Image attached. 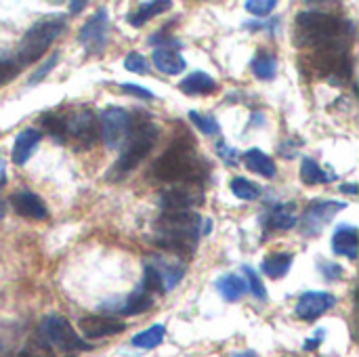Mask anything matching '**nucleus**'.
Returning <instances> with one entry per match:
<instances>
[{
	"mask_svg": "<svg viewBox=\"0 0 359 357\" xmlns=\"http://www.w3.org/2000/svg\"><path fill=\"white\" fill-rule=\"evenodd\" d=\"M189 120L194 122V126H196L200 133H204V135H208V137H215V135H219V130H221L217 118L210 116V114H200L198 109H191V112H189Z\"/></svg>",
	"mask_w": 359,
	"mask_h": 357,
	"instance_id": "nucleus-31",
	"label": "nucleus"
},
{
	"mask_svg": "<svg viewBox=\"0 0 359 357\" xmlns=\"http://www.w3.org/2000/svg\"><path fill=\"white\" fill-rule=\"evenodd\" d=\"M343 208H347L345 202H334V200H318V202H311L301 219V227H303V234L309 236V238H316L322 234L324 225L330 223Z\"/></svg>",
	"mask_w": 359,
	"mask_h": 357,
	"instance_id": "nucleus-9",
	"label": "nucleus"
},
{
	"mask_svg": "<svg viewBox=\"0 0 359 357\" xmlns=\"http://www.w3.org/2000/svg\"><path fill=\"white\" fill-rule=\"evenodd\" d=\"M301 179H303L305 185H320V183L334 181L337 175L324 170L313 158H303V162H301Z\"/></svg>",
	"mask_w": 359,
	"mask_h": 357,
	"instance_id": "nucleus-27",
	"label": "nucleus"
},
{
	"mask_svg": "<svg viewBox=\"0 0 359 357\" xmlns=\"http://www.w3.org/2000/svg\"><path fill=\"white\" fill-rule=\"evenodd\" d=\"M120 88H122V93H124V95H130V97H139V99H145V101H151V99H154V93H151L149 88L141 86V84L122 82V84H120Z\"/></svg>",
	"mask_w": 359,
	"mask_h": 357,
	"instance_id": "nucleus-39",
	"label": "nucleus"
},
{
	"mask_svg": "<svg viewBox=\"0 0 359 357\" xmlns=\"http://www.w3.org/2000/svg\"><path fill=\"white\" fill-rule=\"evenodd\" d=\"M337 305V297L330 292H320V290H311L305 292L294 307V314L299 320L303 322H316L318 318H322L326 311H330Z\"/></svg>",
	"mask_w": 359,
	"mask_h": 357,
	"instance_id": "nucleus-12",
	"label": "nucleus"
},
{
	"mask_svg": "<svg viewBox=\"0 0 359 357\" xmlns=\"http://www.w3.org/2000/svg\"><path fill=\"white\" fill-rule=\"evenodd\" d=\"M141 290H145L147 295H156V292H164V286H162V278L160 274L145 263V269H143V282H141Z\"/></svg>",
	"mask_w": 359,
	"mask_h": 357,
	"instance_id": "nucleus-35",
	"label": "nucleus"
},
{
	"mask_svg": "<svg viewBox=\"0 0 359 357\" xmlns=\"http://www.w3.org/2000/svg\"><path fill=\"white\" fill-rule=\"evenodd\" d=\"M179 88L185 95H191V97L210 95V93L217 90V80L210 74H206V72H191L189 76H185L179 82Z\"/></svg>",
	"mask_w": 359,
	"mask_h": 357,
	"instance_id": "nucleus-19",
	"label": "nucleus"
},
{
	"mask_svg": "<svg viewBox=\"0 0 359 357\" xmlns=\"http://www.w3.org/2000/svg\"><path fill=\"white\" fill-rule=\"evenodd\" d=\"M217 154H219V158L221 160H225L227 162V166H238L240 162V154L229 145V143H225V141H221V143H217Z\"/></svg>",
	"mask_w": 359,
	"mask_h": 357,
	"instance_id": "nucleus-40",
	"label": "nucleus"
},
{
	"mask_svg": "<svg viewBox=\"0 0 359 357\" xmlns=\"http://www.w3.org/2000/svg\"><path fill=\"white\" fill-rule=\"evenodd\" d=\"M215 286L221 292V297L225 301H229V303L240 301L246 295V290H248V284H246L244 276H236V274H227V276L219 278Z\"/></svg>",
	"mask_w": 359,
	"mask_h": 357,
	"instance_id": "nucleus-24",
	"label": "nucleus"
},
{
	"mask_svg": "<svg viewBox=\"0 0 359 357\" xmlns=\"http://www.w3.org/2000/svg\"><path fill=\"white\" fill-rule=\"evenodd\" d=\"M99 133L105 141V145L109 149H116L124 143L126 135L130 133L135 118L128 109L118 107V105H109L99 114Z\"/></svg>",
	"mask_w": 359,
	"mask_h": 357,
	"instance_id": "nucleus-7",
	"label": "nucleus"
},
{
	"mask_svg": "<svg viewBox=\"0 0 359 357\" xmlns=\"http://www.w3.org/2000/svg\"><path fill=\"white\" fill-rule=\"evenodd\" d=\"M11 206L17 215L32 219V221H46L48 219V206L44 204V200L34 194V191H15L11 196Z\"/></svg>",
	"mask_w": 359,
	"mask_h": 357,
	"instance_id": "nucleus-14",
	"label": "nucleus"
},
{
	"mask_svg": "<svg viewBox=\"0 0 359 357\" xmlns=\"http://www.w3.org/2000/svg\"><path fill=\"white\" fill-rule=\"evenodd\" d=\"M40 332H42V339L50 345V347H57L59 351H65V353H74V351H88L93 349L86 341H82L78 337V332L74 330V326L59 314H50L42 320V326H40Z\"/></svg>",
	"mask_w": 359,
	"mask_h": 357,
	"instance_id": "nucleus-6",
	"label": "nucleus"
},
{
	"mask_svg": "<svg viewBox=\"0 0 359 357\" xmlns=\"http://www.w3.org/2000/svg\"><path fill=\"white\" fill-rule=\"evenodd\" d=\"M78 328L86 339L95 341V339H105V337L124 332L126 324L111 316H86V318L78 320Z\"/></svg>",
	"mask_w": 359,
	"mask_h": 357,
	"instance_id": "nucleus-13",
	"label": "nucleus"
},
{
	"mask_svg": "<svg viewBox=\"0 0 359 357\" xmlns=\"http://www.w3.org/2000/svg\"><path fill=\"white\" fill-rule=\"evenodd\" d=\"M40 126L50 135L53 141L65 145L67 143V124H65V114L61 112H44L40 118H38Z\"/></svg>",
	"mask_w": 359,
	"mask_h": 357,
	"instance_id": "nucleus-25",
	"label": "nucleus"
},
{
	"mask_svg": "<svg viewBox=\"0 0 359 357\" xmlns=\"http://www.w3.org/2000/svg\"><path fill=\"white\" fill-rule=\"evenodd\" d=\"M124 69H128V72H133V74H149V61L141 55V53H137V50H130L126 57H124Z\"/></svg>",
	"mask_w": 359,
	"mask_h": 357,
	"instance_id": "nucleus-36",
	"label": "nucleus"
},
{
	"mask_svg": "<svg viewBox=\"0 0 359 357\" xmlns=\"http://www.w3.org/2000/svg\"><path fill=\"white\" fill-rule=\"evenodd\" d=\"M17 357H55V351L42 337H32Z\"/></svg>",
	"mask_w": 359,
	"mask_h": 357,
	"instance_id": "nucleus-32",
	"label": "nucleus"
},
{
	"mask_svg": "<svg viewBox=\"0 0 359 357\" xmlns=\"http://www.w3.org/2000/svg\"><path fill=\"white\" fill-rule=\"evenodd\" d=\"M151 61L158 67V72L166 76H177L187 67V61L183 59V55L172 48H154Z\"/></svg>",
	"mask_w": 359,
	"mask_h": 357,
	"instance_id": "nucleus-18",
	"label": "nucleus"
},
{
	"mask_svg": "<svg viewBox=\"0 0 359 357\" xmlns=\"http://www.w3.org/2000/svg\"><path fill=\"white\" fill-rule=\"evenodd\" d=\"M19 74V65L13 61V59H6V57H0V86L15 80Z\"/></svg>",
	"mask_w": 359,
	"mask_h": 357,
	"instance_id": "nucleus-38",
	"label": "nucleus"
},
{
	"mask_svg": "<svg viewBox=\"0 0 359 357\" xmlns=\"http://www.w3.org/2000/svg\"><path fill=\"white\" fill-rule=\"evenodd\" d=\"M164 335H166V328H164L162 324H154V326H149L147 330L135 335L130 343H133V347H137V349H156V347L164 341Z\"/></svg>",
	"mask_w": 359,
	"mask_h": 357,
	"instance_id": "nucleus-29",
	"label": "nucleus"
},
{
	"mask_svg": "<svg viewBox=\"0 0 359 357\" xmlns=\"http://www.w3.org/2000/svg\"><path fill=\"white\" fill-rule=\"evenodd\" d=\"M151 175L156 181L164 183L202 185L208 175V168L196 151V141L191 137H181L175 139L168 149L156 160Z\"/></svg>",
	"mask_w": 359,
	"mask_h": 357,
	"instance_id": "nucleus-1",
	"label": "nucleus"
},
{
	"mask_svg": "<svg viewBox=\"0 0 359 357\" xmlns=\"http://www.w3.org/2000/svg\"><path fill=\"white\" fill-rule=\"evenodd\" d=\"M172 2L170 0H151V2H141L137 6V11H133L128 15V23L135 25V27H141L143 23H147L149 19L162 15L164 11H170Z\"/></svg>",
	"mask_w": 359,
	"mask_h": 357,
	"instance_id": "nucleus-22",
	"label": "nucleus"
},
{
	"mask_svg": "<svg viewBox=\"0 0 359 357\" xmlns=\"http://www.w3.org/2000/svg\"><path fill=\"white\" fill-rule=\"evenodd\" d=\"M200 215L191 210L162 213L156 223V244L175 257H189L200 240Z\"/></svg>",
	"mask_w": 359,
	"mask_h": 357,
	"instance_id": "nucleus-2",
	"label": "nucleus"
},
{
	"mask_svg": "<svg viewBox=\"0 0 359 357\" xmlns=\"http://www.w3.org/2000/svg\"><path fill=\"white\" fill-rule=\"evenodd\" d=\"M242 274H244V280H246L250 292H252L259 301H267V290H265V284H263V280L259 278V274H257L252 267H248V265L242 267Z\"/></svg>",
	"mask_w": 359,
	"mask_h": 357,
	"instance_id": "nucleus-34",
	"label": "nucleus"
},
{
	"mask_svg": "<svg viewBox=\"0 0 359 357\" xmlns=\"http://www.w3.org/2000/svg\"><path fill=\"white\" fill-rule=\"evenodd\" d=\"M6 183V170H4V160L0 158V187Z\"/></svg>",
	"mask_w": 359,
	"mask_h": 357,
	"instance_id": "nucleus-45",
	"label": "nucleus"
},
{
	"mask_svg": "<svg viewBox=\"0 0 359 357\" xmlns=\"http://www.w3.org/2000/svg\"><path fill=\"white\" fill-rule=\"evenodd\" d=\"M158 137H160V128L154 122H149V120L135 122L130 133L126 135V139L122 143V154H120L118 162L114 164V168L109 170L107 177L118 181L124 175L133 173L151 154Z\"/></svg>",
	"mask_w": 359,
	"mask_h": 357,
	"instance_id": "nucleus-4",
	"label": "nucleus"
},
{
	"mask_svg": "<svg viewBox=\"0 0 359 357\" xmlns=\"http://www.w3.org/2000/svg\"><path fill=\"white\" fill-rule=\"evenodd\" d=\"M231 191H233L236 198L246 200V202H252V200H259L261 198V187L255 181L246 179V177L231 179Z\"/></svg>",
	"mask_w": 359,
	"mask_h": 357,
	"instance_id": "nucleus-30",
	"label": "nucleus"
},
{
	"mask_svg": "<svg viewBox=\"0 0 359 357\" xmlns=\"http://www.w3.org/2000/svg\"><path fill=\"white\" fill-rule=\"evenodd\" d=\"M278 2L276 0H246L244 8L255 15V17H267L271 11H276Z\"/></svg>",
	"mask_w": 359,
	"mask_h": 357,
	"instance_id": "nucleus-37",
	"label": "nucleus"
},
{
	"mask_svg": "<svg viewBox=\"0 0 359 357\" xmlns=\"http://www.w3.org/2000/svg\"><path fill=\"white\" fill-rule=\"evenodd\" d=\"M345 34H353V25L347 23L345 19L324 11H303L297 15L292 40L299 48H318L322 44L347 38Z\"/></svg>",
	"mask_w": 359,
	"mask_h": 357,
	"instance_id": "nucleus-3",
	"label": "nucleus"
},
{
	"mask_svg": "<svg viewBox=\"0 0 359 357\" xmlns=\"http://www.w3.org/2000/svg\"><path fill=\"white\" fill-rule=\"evenodd\" d=\"M233 357H257V353L255 351H244V353H236Z\"/></svg>",
	"mask_w": 359,
	"mask_h": 357,
	"instance_id": "nucleus-46",
	"label": "nucleus"
},
{
	"mask_svg": "<svg viewBox=\"0 0 359 357\" xmlns=\"http://www.w3.org/2000/svg\"><path fill=\"white\" fill-rule=\"evenodd\" d=\"M40 139H42V130L29 126V128H23L17 137H15V143H13V154H11V160L17 164V166H23L32 154L36 151V147L40 145Z\"/></svg>",
	"mask_w": 359,
	"mask_h": 357,
	"instance_id": "nucleus-16",
	"label": "nucleus"
},
{
	"mask_svg": "<svg viewBox=\"0 0 359 357\" xmlns=\"http://www.w3.org/2000/svg\"><path fill=\"white\" fill-rule=\"evenodd\" d=\"M242 160H244V166H246L250 173L261 175V177H265V179H273L276 173H278L276 162H273L265 151H261V149H257V147L244 151Z\"/></svg>",
	"mask_w": 359,
	"mask_h": 357,
	"instance_id": "nucleus-20",
	"label": "nucleus"
},
{
	"mask_svg": "<svg viewBox=\"0 0 359 357\" xmlns=\"http://www.w3.org/2000/svg\"><path fill=\"white\" fill-rule=\"evenodd\" d=\"M65 29H67V21L61 15H50V17L36 21L21 38V42L17 46L15 63L21 67V65H29V63L38 61L48 50L53 40H57Z\"/></svg>",
	"mask_w": 359,
	"mask_h": 357,
	"instance_id": "nucleus-5",
	"label": "nucleus"
},
{
	"mask_svg": "<svg viewBox=\"0 0 359 357\" xmlns=\"http://www.w3.org/2000/svg\"><path fill=\"white\" fill-rule=\"evenodd\" d=\"M299 217H297V204L294 202H284L278 204L269 215H267V225L280 231H288L297 225Z\"/></svg>",
	"mask_w": 359,
	"mask_h": 357,
	"instance_id": "nucleus-21",
	"label": "nucleus"
},
{
	"mask_svg": "<svg viewBox=\"0 0 359 357\" xmlns=\"http://www.w3.org/2000/svg\"><path fill=\"white\" fill-rule=\"evenodd\" d=\"M320 337H322V332L318 335V339H309V341H305L303 349H305V351H313V349H318V345L322 343V341H320Z\"/></svg>",
	"mask_w": 359,
	"mask_h": 357,
	"instance_id": "nucleus-42",
	"label": "nucleus"
},
{
	"mask_svg": "<svg viewBox=\"0 0 359 357\" xmlns=\"http://www.w3.org/2000/svg\"><path fill=\"white\" fill-rule=\"evenodd\" d=\"M252 67V74L261 80H273L276 78V72H278V59L276 55L267 53V50H259L250 63Z\"/></svg>",
	"mask_w": 359,
	"mask_h": 357,
	"instance_id": "nucleus-28",
	"label": "nucleus"
},
{
	"mask_svg": "<svg viewBox=\"0 0 359 357\" xmlns=\"http://www.w3.org/2000/svg\"><path fill=\"white\" fill-rule=\"evenodd\" d=\"M154 307V297L147 295L145 290H135L126 297V301L120 305L118 314L120 316H139V314H145Z\"/></svg>",
	"mask_w": 359,
	"mask_h": 357,
	"instance_id": "nucleus-26",
	"label": "nucleus"
},
{
	"mask_svg": "<svg viewBox=\"0 0 359 357\" xmlns=\"http://www.w3.org/2000/svg\"><path fill=\"white\" fill-rule=\"evenodd\" d=\"M204 202L202 185H177L160 194L158 204L164 213H177V210H191L194 206H200Z\"/></svg>",
	"mask_w": 359,
	"mask_h": 357,
	"instance_id": "nucleus-10",
	"label": "nucleus"
},
{
	"mask_svg": "<svg viewBox=\"0 0 359 357\" xmlns=\"http://www.w3.org/2000/svg\"><path fill=\"white\" fill-rule=\"evenodd\" d=\"M332 250L339 257H347L355 261L358 259V229L353 225H339L332 236Z\"/></svg>",
	"mask_w": 359,
	"mask_h": 357,
	"instance_id": "nucleus-17",
	"label": "nucleus"
},
{
	"mask_svg": "<svg viewBox=\"0 0 359 357\" xmlns=\"http://www.w3.org/2000/svg\"><path fill=\"white\" fill-rule=\"evenodd\" d=\"M292 263H294V257L290 252H273V255L263 259L261 271L267 278H271V280H280V278H284L290 271Z\"/></svg>",
	"mask_w": 359,
	"mask_h": 357,
	"instance_id": "nucleus-23",
	"label": "nucleus"
},
{
	"mask_svg": "<svg viewBox=\"0 0 359 357\" xmlns=\"http://www.w3.org/2000/svg\"><path fill=\"white\" fill-rule=\"evenodd\" d=\"M341 191L349 194V196H358V185L355 183H345V185H341Z\"/></svg>",
	"mask_w": 359,
	"mask_h": 357,
	"instance_id": "nucleus-43",
	"label": "nucleus"
},
{
	"mask_svg": "<svg viewBox=\"0 0 359 357\" xmlns=\"http://www.w3.org/2000/svg\"><path fill=\"white\" fill-rule=\"evenodd\" d=\"M147 265H151V267L160 274L164 292H168V290H172L175 286H179V282L183 280V276H185V271H187L185 263H181L179 259H172V257H170V259H168V257H156V259L147 261Z\"/></svg>",
	"mask_w": 359,
	"mask_h": 357,
	"instance_id": "nucleus-15",
	"label": "nucleus"
},
{
	"mask_svg": "<svg viewBox=\"0 0 359 357\" xmlns=\"http://www.w3.org/2000/svg\"><path fill=\"white\" fill-rule=\"evenodd\" d=\"M107 29H109V17L105 8H99L80 29L78 34V42L90 53L97 55L105 48L107 44Z\"/></svg>",
	"mask_w": 359,
	"mask_h": 357,
	"instance_id": "nucleus-11",
	"label": "nucleus"
},
{
	"mask_svg": "<svg viewBox=\"0 0 359 357\" xmlns=\"http://www.w3.org/2000/svg\"><path fill=\"white\" fill-rule=\"evenodd\" d=\"M2 215H4V202L0 200V219H2Z\"/></svg>",
	"mask_w": 359,
	"mask_h": 357,
	"instance_id": "nucleus-47",
	"label": "nucleus"
},
{
	"mask_svg": "<svg viewBox=\"0 0 359 357\" xmlns=\"http://www.w3.org/2000/svg\"><path fill=\"white\" fill-rule=\"evenodd\" d=\"M67 124V141L74 139L80 147L88 149L97 143L101 137L99 133V120L90 109H76L69 116H65Z\"/></svg>",
	"mask_w": 359,
	"mask_h": 357,
	"instance_id": "nucleus-8",
	"label": "nucleus"
},
{
	"mask_svg": "<svg viewBox=\"0 0 359 357\" xmlns=\"http://www.w3.org/2000/svg\"><path fill=\"white\" fill-rule=\"evenodd\" d=\"M59 63V50H53L38 67H36V72L29 76V80H27V86H34V84H38V82H42L50 72H53V67Z\"/></svg>",
	"mask_w": 359,
	"mask_h": 357,
	"instance_id": "nucleus-33",
	"label": "nucleus"
},
{
	"mask_svg": "<svg viewBox=\"0 0 359 357\" xmlns=\"http://www.w3.org/2000/svg\"><path fill=\"white\" fill-rule=\"evenodd\" d=\"M320 269H322V274L326 276V280H328V282H337V280H339V278L345 274L341 265H337V263H330V261L322 263V265H320Z\"/></svg>",
	"mask_w": 359,
	"mask_h": 357,
	"instance_id": "nucleus-41",
	"label": "nucleus"
},
{
	"mask_svg": "<svg viewBox=\"0 0 359 357\" xmlns=\"http://www.w3.org/2000/svg\"><path fill=\"white\" fill-rule=\"evenodd\" d=\"M82 8H86V2H69V11L76 15V13H80Z\"/></svg>",
	"mask_w": 359,
	"mask_h": 357,
	"instance_id": "nucleus-44",
	"label": "nucleus"
}]
</instances>
